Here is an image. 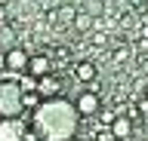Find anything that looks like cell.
Returning <instances> with one entry per match:
<instances>
[{"label":"cell","mask_w":148,"mask_h":141,"mask_svg":"<svg viewBox=\"0 0 148 141\" xmlns=\"http://www.w3.org/2000/svg\"><path fill=\"white\" fill-rule=\"evenodd\" d=\"M18 89L22 92H37V80L31 74H18Z\"/></svg>","instance_id":"13"},{"label":"cell","mask_w":148,"mask_h":141,"mask_svg":"<svg viewBox=\"0 0 148 141\" xmlns=\"http://www.w3.org/2000/svg\"><path fill=\"white\" fill-rule=\"evenodd\" d=\"M40 101H43V98L37 92H22V113H34L37 107H40Z\"/></svg>","instance_id":"11"},{"label":"cell","mask_w":148,"mask_h":141,"mask_svg":"<svg viewBox=\"0 0 148 141\" xmlns=\"http://www.w3.org/2000/svg\"><path fill=\"white\" fill-rule=\"evenodd\" d=\"M31 129L40 135V141H71L80 129V113L68 98H46L31 113Z\"/></svg>","instance_id":"1"},{"label":"cell","mask_w":148,"mask_h":141,"mask_svg":"<svg viewBox=\"0 0 148 141\" xmlns=\"http://www.w3.org/2000/svg\"><path fill=\"white\" fill-rule=\"evenodd\" d=\"M71 71H74V80H77V83H92V80L99 77V67L92 65V61H77Z\"/></svg>","instance_id":"8"},{"label":"cell","mask_w":148,"mask_h":141,"mask_svg":"<svg viewBox=\"0 0 148 141\" xmlns=\"http://www.w3.org/2000/svg\"><path fill=\"white\" fill-rule=\"evenodd\" d=\"M28 61H31V55H28L22 46L9 49L6 52V71H12V74H25L28 71Z\"/></svg>","instance_id":"5"},{"label":"cell","mask_w":148,"mask_h":141,"mask_svg":"<svg viewBox=\"0 0 148 141\" xmlns=\"http://www.w3.org/2000/svg\"><path fill=\"white\" fill-rule=\"evenodd\" d=\"M37 95H40V98H59V95H62V83H59V77H40V80H37Z\"/></svg>","instance_id":"6"},{"label":"cell","mask_w":148,"mask_h":141,"mask_svg":"<svg viewBox=\"0 0 148 141\" xmlns=\"http://www.w3.org/2000/svg\"><path fill=\"white\" fill-rule=\"evenodd\" d=\"M92 141H96V138H92Z\"/></svg>","instance_id":"18"},{"label":"cell","mask_w":148,"mask_h":141,"mask_svg":"<svg viewBox=\"0 0 148 141\" xmlns=\"http://www.w3.org/2000/svg\"><path fill=\"white\" fill-rule=\"evenodd\" d=\"M0 117H22V89L12 80H0Z\"/></svg>","instance_id":"2"},{"label":"cell","mask_w":148,"mask_h":141,"mask_svg":"<svg viewBox=\"0 0 148 141\" xmlns=\"http://www.w3.org/2000/svg\"><path fill=\"white\" fill-rule=\"evenodd\" d=\"M6 71V52H0V74Z\"/></svg>","instance_id":"16"},{"label":"cell","mask_w":148,"mask_h":141,"mask_svg":"<svg viewBox=\"0 0 148 141\" xmlns=\"http://www.w3.org/2000/svg\"><path fill=\"white\" fill-rule=\"evenodd\" d=\"M49 71H53V61H49L46 55H31L25 74H31L34 80H40V77H49Z\"/></svg>","instance_id":"7"},{"label":"cell","mask_w":148,"mask_h":141,"mask_svg":"<svg viewBox=\"0 0 148 141\" xmlns=\"http://www.w3.org/2000/svg\"><path fill=\"white\" fill-rule=\"evenodd\" d=\"M16 31L9 28V25H0V52H9V49H16Z\"/></svg>","instance_id":"10"},{"label":"cell","mask_w":148,"mask_h":141,"mask_svg":"<svg viewBox=\"0 0 148 141\" xmlns=\"http://www.w3.org/2000/svg\"><path fill=\"white\" fill-rule=\"evenodd\" d=\"M96 141H117V138L111 135V129H102V132H96Z\"/></svg>","instance_id":"14"},{"label":"cell","mask_w":148,"mask_h":141,"mask_svg":"<svg viewBox=\"0 0 148 141\" xmlns=\"http://www.w3.org/2000/svg\"><path fill=\"white\" fill-rule=\"evenodd\" d=\"M74 107L80 117H96L102 111V101H99V92H92V89H83L77 98H74Z\"/></svg>","instance_id":"4"},{"label":"cell","mask_w":148,"mask_h":141,"mask_svg":"<svg viewBox=\"0 0 148 141\" xmlns=\"http://www.w3.org/2000/svg\"><path fill=\"white\" fill-rule=\"evenodd\" d=\"M111 129V135H114V138L117 141H130V135H133V120H130V117H123V113H120L117 120L111 123L108 126Z\"/></svg>","instance_id":"9"},{"label":"cell","mask_w":148,"mask_h":141,"mask_svg":"<svg viewBox=\"0 0 148 141\" xmlns=\"http://www.w3.org/2000/svg\"><path fill=\"white\" fill-rule=\"evenodd\" d=\"M28 123L22 117H3L0 120V141H25Z\"/></svg>","instance_id":"3"},{"label":"cell","mask_w":148,"mask_h":141,"mask_svg":"<svg viewBox=\"0 0 148 141\" xmlns=\"http://www.w3.org/2000/svg\"><path fill=\"white\" fill-rule=\"evenodd\" d=\"M74 28L77 31H90L92 28V16L90 12H77V16H74Z\"/></svg>","instance_id":"12"},{"label":"cell","mask_w":148,"mask_h":141,"mask_svg":"<svg viewBox=\"0 0 148 141\" xmlns=\"http://www.w3.org/2000/svg\"><path fill=\"white\" fill-rule=\"evenodd\" d=\"M139 113L148 120V98H142V101H139Z\"/></svg>","instance_id":"15"},{"label":"cell","mask_w":148,"mask_h":141,"mask_svg":"<svg viewBox=\"0 0 148 141\" xmlns=\"http://www.w3.org/2000/svg\"><path fill=\"white\" fill-rule=\"evenodd\" d=\"M0 120H3V117H0Z\"/></svg>","instance_id":"17"}]
</instances>
